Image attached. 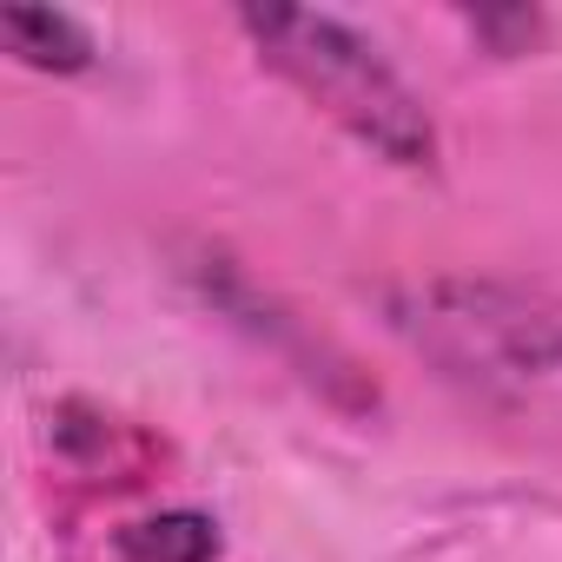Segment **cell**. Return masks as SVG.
<instances>
[{"mask_svg":"<svg viewBox=\"0 0 562 562\" xmlns=\"http://www.w3.org/2000/svg\"><path fill=\"white\" fill-rule=\"evenodd\" d=\"M470 312H437L430 331L470 338L463 351H450V364H463L470 378H549L562 371V325L549 318H522V312H496L490 292H463Z\"/></svg>","mask_w":562,"mask_h":562,"instance_id":"cell-2","label":"cell"},{"mask_svg":"<svg viewBox=\"0 0 562 562\" xmlns=\"http://www.w3.org/2000/svg\"><path fill=\"white\" fill-rule=\"evenodd\" d=\"M120 549H126V562H212L218 555V529L205 516L179 509V516H153V522L126 529Z\"/></svg>","mask_w":562,"mask_h":562,"instance_id":"cell-4","label":"cell"},{"mask_svg":"<svg viewBox=\"0 0 562 562\" xmlns=\"http://www.w3.org/2000/svg\"><path fill=\"white\" fill-rule=\"evenodd\" d=\"M0 34H8V47H14L27 67H54V74L93 67V34H87L74 14H54V8H8V14H0Z\"/></svg>","mask_w":562,"mask_h":562,"instance_id":"cell-3","label":"cell"},{"mask_svg":"<svg viewBox=\"0 0 562 562\" xmlns=\"http://www.w3.org/2000/svg\"><path fill=\"white\" fill-rule=\"evenodd\" d=\"M238 27L318 113H331L378 159H391V166H430L437 159V126H430L424 100L378 54V41H364L351 21L312 14V8H245Z\"/></svg>","mask_w":562,"mask_h":562,"instance_id":"cell-1","label":"cell"}]
</instances>
